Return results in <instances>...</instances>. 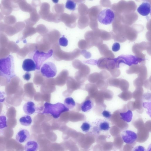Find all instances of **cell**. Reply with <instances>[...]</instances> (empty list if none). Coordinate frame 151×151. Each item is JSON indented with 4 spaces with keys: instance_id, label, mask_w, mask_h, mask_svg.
<instances>
[{
    "instance_id": "cell-19",
    "label": "cell",
    "mask_w": 151,
    "mask_h": 151,
    "mask_svg": "<svg viewBox=\"0 0 151 151\" xmlns=\"http://www.w3.org/2000/svg\"><path fill=\"white\" fill-rule=\"evenodd\" d=\"M6 118L5 116H0V129H4L7 127Z\"/></svg>"
},
{
    "instance_id": "cell-1",
    "label": "cell",
    "mask_w": 151,
    "mask_h": 151,
    "mask_svg": "<svg viewBox=\"0 0 151 151\" xmlns=\"http://www.w3.org/2000/svg\"><path fill=\"white\" fill-rule=\"evenodd\" d=\"M0 76L9 82L15 76L14 58L9 55L0 59Z\"/></svg>"
},
{
    "instance_id": "cell-6",
    "label": "cell",
    "mask_w": 151,
    "mask_h": 151,
    "mask_svg": "<svg viewBox=\"0 0 151 151\" xmlns=\"http://www.w3.org/2000/svg\"><path fill=\"white\" fill-rule=\"evenodd\" d=\"M121 136L123 142L129 145L134 144L137 138V135L135 132L129 130L123 131L121 134Z\"/></svg>"
},
{
    "instance_id": "cell-25",
    "label": "cell",
    "mask_w": 151,
    "mask_h": 151,
    "mask_svg": "<svg viewBox=\"0 0 151 151\" xmlns=\"http://www.w3.org/2000/svg\"><path fill=\"white\" fill-rule=\"evenodd\" d=\"M31 76V73L29 72H27L23 75V77L24 80L28 81L30 80Z\"/></svg>"
},
{
    "instance_id": "cell-10",
    "label": "cell",
    "mask_w": 151,
    "mask_h": 151,
    "mask_svg": "<svg viewBox=\"0 0 151 151\" xmlns=\"http://www.w3.org/2000/svg\"><path fill=\"white\" fill-rule=\"evenodd\" d=\"M151 5L148 2H145L141 4L137 9V11L140 15L146 16L150 12Z\"/></svg>"
},
{
    "instance_id": "cell-17",
    "label": "cell",
    "mask_w": 151,
    "mask_h": 151,
    "mask_svg": "<svg viewBox=\"0 0 151 151\" xmlns=\"http://www.w3.org/2000/svg\"><path fill=\"white\" fill-rule=\"evenodd\" d=\"M64 104L68 109H73L76 106V103L73 99L71 97H68L65 99L64 101Z\"/></svg>"
},
{
    "instance_id": "cell-2",
    "label": "cell",
    "mask_w": 151,
    "mask_h": 151,
    "mask_svg": "<svg viewBox=\"0 0 151 151\" xmlns=\"http://www.w3.org/2000/svg\"><path fill=\"white\" fill-rule=\"evenodd\" d=\"M69 110V109L62 103L59 102L52 104L45 102L44 104V108L42 113L50 114L54 118L58 119L62 114Z\"/></svg>"
},
{
    "instance_id": "cell-24",
    "label": "cell",
    "mask_w": 151,
    "mask_h": 151,
    "mask_svg": "<svg viewBox=\"0 0 151 151\" xmlns=\"http://www.w3.org/2000/svg\"><path fill=\"white\" fill-rule=\"evenodd\" d=\"M102 114L103 116L106 118H109L111 116V113L109 111L106 110H104L102 112Z\"/></svg>"
},
{
    "instance_id": "cell-7",
    "label": "cell",
    "mask_w": 151,
    "mask_h": 151,
    "mask_svg": "<svg viewBox=\"0 0 151 151\" xmlns=\"http://www.w3.org/2000/svg\"><path fill=\"white\" fill-rule=\"evenodd\" d=\"M114 60L119 63H124L129 66L137 64L139 62L138 58L132 55H121Z\"/></svg>"
},
{
    "instance_id": "cell-22",
    "label": "cell",
    "mask_w": 151,
    "mask_h": 151,
    "mask_svg": "<svg viewBox=\"0 0 151 151\" xmlns=\"http://www.w3.org/2000/svg\"><path fill=\"white\" fill-rule=\"evenodd\" d=\"M132 151H147L145 148L141 145H137L134 147Z\"/></svg>"
},
{
    "instance_id": "cell-3",
    "label": "cell",
    "mask_w": 151,
    "mask_h": 151,
    "mask_svg": "<svg viewBox=\"0 0 151 151\" xmlns=\"http://www.w3.org/2000/svg\"><path fill=\"white\" fill-rule=\"evenodd\" d=\"M115 14L109 9H105L100 12L98 16V21L101 23L107 25L110 24L114 21Z\"/></svg>"
},
{
    "instance_id": "cell-13",
    "label": "cell",
    "mask_w": 151,
    "mask_h": 151,
    "mask_svg": "<svg viewBox=\"0 0 151 151\" xmlns=\"http://www.w3.org/2000/svg\"><path fill=\"white\" fill-rule=\"evenodd\" d=\"M110 128L109 122L106 120H99L97 123V129L99 131H107L109 130Z\"/></svg>"
},
{
    "instance_id": "cell-14",
    "label": "cell",
    "mask_w": 151,
    "mask_h": 151,
    "mask_svg": "<svg viewBox=\"0 0 151 151\" xmlns=\"http://www.w3.org/2000/svg\"><path fill=\"white\" fill-rule=\"evenodd\" d=\"M93 106V104L91 100L88 99L85 100L81 104V110L84 112H86L91 110Z\"/></svg>"
},
{
    "instance_id": "cell-12",
    "label": "cell",
    "mask_w": 151,
    "mask_h": 151,
    "mask_svg": "<svg viewBox=\"0 0 151 151\" xmlns=\"http://www.w3.org/2000/svg\"><path fill=\"white\" fill-rule=\"evenodd\" d=\"M39 148L38 143L33 140L28 141L24 146L25 151H37Z\"/></svg>"
},
{
    "instance_id": "cell-26",
    "label": "cell",
    "mask_w": 151,
    "mask_h": 151,
    "mask_svg": "<svg viewBox=\"0 0 151 151\" xmlns=\"http://www.w3.org/2000/svg\"><path fill=\"white\" fill-rule=\"evenodd\" d=\"M52 1L53 2V3H58V2L59 1L58 0H52Z\"/></svg>"
},
{
    "instance_id": "cell-27",
    "label": "cell",
    "mask_w": 151,
    "mask_h": 151,
    "mask_svg": "<svg viewBox=\"0 0 151 151\" xmlns=\"http://www.w3.org/2000/svg\"><path fill=\"white\" fill-rule=\"evenodd\" d=\"M151 147H150V146L148 147L147 151H151Z\"/></svg>"
},
{
    "instance_id": "cell-21",
    "label": "cell",
    "mask_w": 151,
    "mask_h": 151,
    "mask_svg": "<svg viewBox=\"0 0 151 151\" xmlns=\"http://www.w3.org/2000/svg\"><path fill=\"white\" fill-rule=\"evenodd\" d=\"M59 43L60 45L66 47L68 45V41L67 39L65 37L63 36L60 38L59 40Z\"/></svg>"
},
{
    "instance_id": "cell-4",
    "label": "cell",
    "mask_w": 151,
    "mask_h": 151,
    "mask_svg": "<svg viewBox=\"0 0 151 151\" xmlns=\"http://www.w3.org/2000/svg\"><path fill=\"white\" fill-rule=\"evenodd\" d=\"M40 72L43 76L47 78H52L56 76L57 69L53 63L48 62L45 63L42 66Z\"/></svg>"
},
{
    "instance_id": "cell-20",
    "label": "cell",
    "mask_w": 151,
    "mask_h": 151,
    "mask_svg": "<svg viewBox=\"0 0 151 151\" xmlns=\"http://www.w3.org/2000/svg\"><path fill=\"white\" fill-rule=\"evenodd\" d=\"M90 124L87 122H83L81 127L82 131L84 132H88L91 128Z\"/></svg>"
},
{
    "instance_id": "cell-11",
    "label": "cell",
    "mask_w": 151,
    "mask_h": 151,
    "mask_svg": "<svg viewBox=\"0 0 151 151\" xmlns=\"http://www.w3.org/2000/svg\"><path fill=\"white\" fill-rule=\"evenodd\" d=\"M23 110L24 113L28 115L33 114L35 111L36 106L35 104L32 101L26 103L23 106Z\"/></svg>"
},
{
    "instance_id": "cell-18",
    "label": "cell",
    "mask_w": 151,
    "mask_h": 151,
    "mask_svg": "<svg viewBox=\"0 0 151 151\" xmlns=\"http://www.w3.org/2000/svg\"><path fill=\"white\" fill-rule=\"evenodd\" d=\"M76 4L75 2L71 0H68L65 4V7L70 10L74 11L76 8Z\"/></svg>"
},
{
    "instance_id": "cell-8",
    "label": "cell",
    "mask_w": 151,
    "mask_h": 151,
    "mask_svg": "<svg viewBox=\"0 0 151 151\" xmlns=\"http://www.w3.org/2000/svg\"><path fill=\"white\" fill-rule=\"evenodd\" d=\"M30 136L29 132L25 129H21L17 133L16 136V141L19 143H23L27 141Z\"/></svg>"
},
{
    "instance_id": "cell-15",
    "label": "cell",
    "mask_w": 151,
    "mask_h": 151,
    "mask_svg": "<svg viewBox=\"0 0 151 151\" xmlns=\"http://www.w3.org/2000/svg\"><path fill=\"white\" fill-rule=\"evenodd\" d=\"M19 121L20 124L22 125L27 126L31 125L32 120L30 116L25 115L20 118Z\"/></svg>"
},
{
    "instance_id": "cell-9",
    "label": "cell",
    "mask_w": 151,
    "mask_h": 151,
    "mask_svg": "<svg viewBox=\"0 0 151 151\" xmlns=\"http://www.w3.org/2000/svg\"><path fill=\"white\" fill-rule=\"evenodd\" d=\"M22 68L24 71L29 72L35 70L36 69V66L33 60L30 58H27L23 61Z\"/></svg>"
},
{
    "instance_id": "cell-5",
    "label": "cell",
    "mask_w": 151,
    "mask_h": 151,
    "mask_svg": "<svg viewBox=\"0 0 151 151\" xmlns=\"http://www.w3.org/2000/svg\"><path fill=\"white\" fill-rule=\"evenodd\" d=\"M52 50H50L47 53L38 50L34 52L32 57L33 60L36 65V69H40L43 62L50 57L52 55Z\"/></svg>"
},
{
    "instance_id": "cell-16",
    "label": "cell",
    "mask_w": 151,
    "mask_h": 151,
    "mask_svg": "<svg viewBox=\"0 0 151 151\" xmlns=\"http://www.w3.org/2000/svg\"><path fill=\"white\" fill-rule=\"evenodd\" d=\"M120 115L122 119L127 122H130L132 119V113L130 110L126 112L120 113Z\"/></svg>"
},
{
    "instance_id": "cell-23",
    "label": "cell",
    "mask_w": 151,
    "mask_h": 151,
    "mask_svg": "<svg viewBox=\"0 0 151 151\" xmlns=\"http://www.w3.org/2000/svg\"><path fill=\"white\" fill-rule=\"evenodd\" d=\"M120 47V44L118 42H115L112 46V50L114 52H117L119 50Z\"/></svg>"
}]
</instances>
